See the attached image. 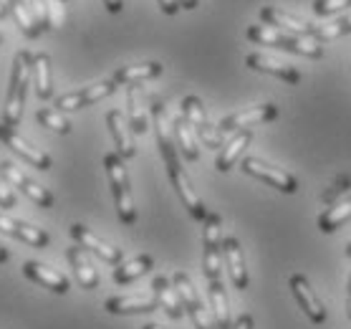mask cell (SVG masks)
I'll use <instances>...</instances> for the list:
<instances>
[{
  "label": "cell",
  "instance_id": "6da1fadb",
  "mask_svg": "<svg viewBox=\"0 0 351 329\" xmlns=\"http://www.w3.org/2000/svg\"><path fill=\"white\" fill-rule=\"evenodd\" d=\"M152 120H154V129H157V142H160L162 160H165V165H167L169 180H172V185H175L180 201H182V205L187 208V213H190L195 220L205 223V218H208L210 210L205 208V203L199 201V195L195 193L190 177H187V172H184L180 160H177V150H175V142H172V135H169V122H167V109H165V104L154 102Z\"/></svg>",
  "mask_w": 351,
  "mask_h": 329
},
{
  "label": "cell",
  "instance_id": "7a4b0ae2",
  "mask_svg": "<svg viewBox=\"0 0 351 329\" xmlns=\"http://www.w3.org/2000/svg\"><path fill=\"white\" fill-rule=\"evenodd\" d=\"M247 41H253L256 46H273L280 51H291L298 56L306 58H324L326 49L324 43H319L316 38H304V36H293L273 25H247Z\"/></svg>",
  "mask_w": 351,
  "mask_h": 329
},
{
  "label": "cell",
  "instance_id": "3957f363",
  "mask_svg": "<svg viewBox=\"0 0 351 329\" xmlns=\"http://www.w3.org/2000/svg\"><path fill=\"white\" fill-rule=\"evenodd\" d=\"M33 79V56L28 51H18L13 58V73H10V87L8 97H5V106H3V122L5 127H16L21 117H23L25 106V91Z\"/></svg>",
  "mask_w": 351,
  "mask_h": 329
},
{
  "label": "cell",
  "instance_id": "277c9868",
  "mask_svg": "<svg viewBox=\"0 0 351 329\" xmlns=\"http://www.w3.org/2000/svg\"><path fill=\"white\" fill-rule=\"evenodd\" d=\"M104 168H106V177H109V185H112L114 205H117L119 220L124 225L136 223V208H134V198H132V188H129V175H127V168H124V160L117 152H109L104 155Z\"/></svg>",
  "mask_w": 351,
  "mask_h": 329
},
{
  "label": "cell",
  "instance_id": "5b68a950",
  "mask_svg": "<svg viewBox=\"0 0 351 329\" xmlns=\"http://www.w3.org/2000/svg\"><path fill=\"white\" fill-rule=\"evenodd\" d=\"M202 246H205V258H202V271L205 279L220 281L223 271V220L217 213H208L202 223Z\"/></svg>",
  "mask_w": 351,
  "mask_h": 329
},
{
  "label": "cell",
  "instance_id": "8992f818",
  "mask_svg": "<svg viewBox=\"0 0 351 329\" xmlns=\"http://www.w3.org/2000/svg\"><path fill=\"white\" fill-rule=\"evenodd\" d=\"M172 284H175L177 294H180V299H182L184 312L190 314L195 329H217L213 309H208L205 302L199 299V294H197V289H195V284L190 281V276H187L184 271H177L175 276H172Z\"/></svg>",
  "mask_w": 351,
  "mask_h": 329
},
{
  "label": "cell",
  "instance_id": "52a82bcc",
  "mask_svg": "<svg viewBox=\"0 0 351 329\" xmlns=\"http://www.w3.org/2000/svg\"><path fill=\"white\" fill-rule=\"evenodd\" d=\"M240 170H243L245 175L261 180V183H268L271 188H276V190H280V193H286V195H293L295 190H298V180H295L291 172H286V170H280V168H273V165H268V162L261 160V157H243Z\"/></svg>",
  "mask_w": 351,
  "mask_h": 329
},
{
  "label": "cell",
  "instance_id": "ba28073f",
  "mask_svg": "<svg viewBox=\"0 0 351 329\" xmlns=\"http://www.w3.org/2000/svg\"><path fill=\"white\" fill-rule=\"evenodd\" d=\"M182 114H184V120L190 122V127L195 129V135L202 139V145L213 147V150L223 147L220 132H215V129H213V124H210L202 99H199V97H184L182 99Z\"/></svg>",
  "mask_w": 351,
  "mask_h": 329
},
{
  "label": "cell",
  "instance_id": "9c48e42d",
  "mask_svg": "<svg viewBox=\"0 0 351 329\" xmlns=\"http://www.w3.org/2000/svg\"><path fill=\"white\" fill-rule=\"evenodd\" d=\"M276 117H278V106L276 104H258L225 117L217 129H220V135H235L240 129H250L258 127V124H265V122H273Z\"/></svg>",
  "mask_w": 351,
  "mask_h": 329
},
{
  "label": "cell",
  "instance_id": "30bf717a",
  "mask_svg": "<svg viewBox=\"0 0 351 329\" xmlns=\"http://www.w3.org/2000/svg\"><path fill=\"white\" fill-rule=\"evenodd\" d=\"M117 91V81H99L94 87L79 89V91H71V94H64V97L56 99V109L58 112H79L84 106H91L101 99L112 97Z\"/></svg>",
  "mask_w": 351,
  "mask_h": 329
},
{
  "label": "cell",
  "instance_id": "8fae6325",
  "mask_svg": "<svg viewBox=\"0 0 351 329\" xmlns=\"http://www.w3.org/2000/svg\"><path fill=\"white\" fill-rule=\"evenodd\" d=\"M0 172L8 180L10 188H18V190H21L25 198H31L36 205H40V208H51V205H53V195L48 193L46 188H40L38 183H33L31 177L25 175L21 168H16L13 162H8V160L0 162Z\"/></svg>",
  "mask_w": 351,
  "mask_h": 329
},
{
  "label": "cell",
  "instance_id": "7c38bea8",
  "mask_svg": "<svg viewBox=\"0 0 351 329\" xmlns=\"http://www.w3.org/2000/svg\"><path fill=\"white\" fill-rule=\"evenodd\" d=\"M0 142L5 147H10L16 155H21L31 168L36 170H51V157H48L40 147H33L28 139L18 135L16 127H5V124H0Z\"/></svg>",
  "mask_w": 351,
  "mask_h": 329
},
{
  "label": "cell",
  "instance_id": "4fadbf2b",
  "mask_svg": "<svg viewBox=\"0 0 351 329\" xmlns=\"http://www.w3.org/2000/svg\"><path fill=\"white\" fill-rule=\"evenodd\" d=\"M71 238L76 243H79L81 249L88 251V253H94V256H99L101 261H106V264L112 266H119L121 258H124V253H121V249H117V246H112V243L101 241L96 233H91L86 228V225L81 223H73L71 225Z\"/></svg>",
  "mask_w": 351,
  "mask_h": 329
},
{
  "label": "cell",
  "instance_id": "5bb4252c",
  "mask_svg": "<svg viewBox=\"0 0 351 329\" xmlns=\"http://www.w3.org/2000/svg\"><path fill=\"white\" fill-rule=\"evenodd\" d=\"M288 286L293 291L298 306L304 309V314L313 324H324L326 321V306L321 304V299L316 297V291L311 289V284H308V279H306L304 273H293L291 281H288Z\"/></svg>",
  "mask_w": 351,
  "mask_h": 329
},
{
  "label": "cell",
  "instance_id": "9a60e30c",
  "mask_svg": "<svg viewBox=\"0 0 351 329\" xmlns=\"http://www.w3.org/2000/svg\"><path fill=\"white\" fill-rule=\"evenodd\" d=\"M0 233L28 243V246H33V249H46L48 241H51L43 228H36V225L23 223V220H13V218L3 216V213H0Z\"/></svg>",
  "mask_w": 351,
  "mask_h": 329
},
{
  "label": "cell",
  "instance_id": "2e32d148",
  "mask_svg": "<svg viewBox=\"0 0 351 329\" xmlns=\"http://www.w3.org/2000/svg\"><path fill=\"white\" fill-rule=\"evenodd\" d=\"M23 273L25 279L36 281L40 286H46L48 291H53V294H66V291L71 289V281L66 279L64 273L56 271V269H51L46 264H38V261H25L23 264Z\"/></svg>",
  "mask_w": 351,
  "mask_h": 329
},
{
  "label": "cell",
  "instance_id": "e0dca14e",
  "mask_svg": "<svg viewBox=\"0 0 351 329\" xmlns=\"http://www.w3.org/2000/svg\"><path fill=\"white\" fill-rule=\"evenodd\" d=\"M245 66L247 69H253V71L273 73V76H278L280 81L291 84V87L301 81V71H298V69H293L291 64H283V61H278V58L265 56V54H247Z\"/></svg>",
  "mask_w": 351,
  "mask_h": 329
},
{
  "label": "cell",
  "instance_id": "ac0fdd59",
  "mask_svg": "<svg viewBox=\"0 0 351 329\" xmlns=\"http://www.w3.org/2000/svg\"><path fill=\"white\" fill-rule=\"evenodd\" d=\"M223 261L228 266V276H230L232 286L240 291L247 289V269H245V258H243V249H240L238 238H223Z\"/></svg>",
  "mask_w": 351,
  "mask_h": 329
},
{
  "label": "cell",
  "instance_id": "d6986e66",
  "mask_svg": "<svg viewBox=\"0 0 351 329\" xmlns=\"http://www.w3.org/2000/svg\"><path fill=\"white\" fill-rule=\"evenodd\" d=\"M106 127L112 132L114 137V145H117V155H119L121 160H129V157H134L136 155V147H134V139H132V124L119 109H112V112L106 114Z\"/></svg>",
  "mask_w": 351,
  "mask_h": 329
},
{
  "label": "cell",
  "instance_id": "ffe728a7",
  "mask_svg": "<svg viewBox=\"0 0 351 329\" xmlns=\"http://www.w3.org/2000/svg\"><path fill=\"white\" fill-rule=\"evenodd\" d=\"M261 21H263L265 25H273V28H280V31H286V33H293V36L313 38V36H311L313 23H306V21H301V18L288 16L286 10L273 8V5H265V8H261Z\"/></svg>",
  "mask_w": 351,
  "mask_h": 329
},
{
  "label": "cell",
  "instance_id": "44dd1931",
  "mask_svg": "<svg viewBox=\"0 0 351 329\" xmlns=\"http://www.w3.org/2000/svg\"><path fill=\"white\" fill-rule=\"evenodd\" d=\"M104 309L109 314H147L160 309V302L157 297H147V294H139V297H114L106 299Z\"/></svg>",
  "mask_w": 351,
  "mask_h": 329
},
{
  "label": "cell",
  "instance_id": "7402d4cb",
  "mask_svg": "<svg viewBox=\"0 0 351 329\" xmlns=\"http://www.w3.org/2000/svg\"><path fill=\"white\" fill-rule=\"evenodd\" d=\"M66 256H69V264H71L73 273H76V279H79L81 289H96L99 286V273H96L94 264L88 261L86 251L81 249V246H73V249L66 251Z\"/></svg>",
  "mask_w": 351,
  "mask_h": 329
},
{
  "label": "cell",
  "instance_id": "603a6c76",
  "mask_svg": "<svg viewBox=\"0 0 351 329\" xmlns=\"http://www.w3.org/2000/svg\"><path fill=\"white\" fill-rule=\"evenodd\" d=\"M152 291H154V297H157V302H160V306L172 317V319H182V314H184L182 299L177 294L175 284H169L167 276H157L152 284Z\"/></svg>",
  "mask_w": 351,
  "mask_h": 329
},
{
  "label": "cell",
  "instance_id": "cb8c5ba5",
  "mask_svg": "<svg viewBox=\"0 0 351 329\" xmlns=\"http://www.w3.org/2000/svg\"><path fill=\"white\" fill-rule=\"evenodd\" d=\"M250 139H253V132H250V129H240V132H235V135L228 139V145L223 147V152L217 155L215 168L220 170V172H228V170L240 160V155L245 152V147L250 145Z\"/></svg>",
  "mask_w": 351,
  "mask_h": 329
},
{
  "label": "cell",
  "instance_id": "d4e9b609",
  "mask_svg": "<svg viewBox=\"0 0 351 329\" xmlns=\"http://www.w3.org/2000/svg\"><path fill=\"white\" fill-rule=\"evenodd\" d=\"M165 66L157 64V61H149V64H139V66H121L114 71V81L117 84H124V87H136L142 81L157 79L162 73Z\"/></svg>",
  "mask_w": 351,
  "mask_h": 329
},
{
  "label": "cell",
  "instance_id": "484cf974",
  "mask_svg": "<svg viewBox=\"0 0 351 329\" xmlns=\"http://www.w3.org/2000/svg\"><path fill=\"white\" fill-rule=\"evenodd\" d=\"M351 220V195H346L343 201L328 205V210H324L319 218V228L321 233H334L339 231L343 223Z\"/></svg>",
  "mask_w": 351,
  "mask_h": 329
},
{
  "label": "cell",
  "instance_id": "4316f807",
  "mask_svg": "<svg viewBox=\"0 0 351 329\" xmlns=\"http://www.w3.org/2000/svg\"><path fill=\"white\" fill-rule=\"evenodd\" d=\"M210 309L217 321V329H232L230 324V304H228V294L223 289V281H210Z\"/></svg>",
  "mask_w": 351,
  "mask_h": 329
},
{
  "label": "cell",
  "instance_id": "83f0119b",
  "mask_svg": "<svg viewBox=\"0 0 351 329\" xmlns=\"http://www.w3.org/2000/svg\"><path fill=\"white\" fill-rule=\"evenodd\" d=\"M8 13L16 18L18 28H21V31L28 36V38H38L40 33H43V28L38 25L36 16H33L31 3H25V0H10V3H8Z\"/></svg>",
  "mask_w": 351,
  "mask_h": 329
},
{
  "label": "cell",
  "instance_id": "f1b7e54d",
  "mask_svg": "<svg viewBox=\"0 0 351 329\" xmlns=\"http://www.w3.org/2000/svg\"><path fill=\"white\" fill-rule=\"evenodd\" d=\"M33 87L38 99L53 97V79H51V58L46 54L33 56Z\"/></svg>",
  "mask_w": 351,
  "mask_h": 329
},
{
  "label": "cell",
  "instance_id": "f546056e",
  "mask_svg": "<svg viewBox=\"0 0 351 329\" xmlns=\"http://www.w3.org/2000/svg\"><path fill=\"white\" fill-rule=\"evenodd\" d=\"M152 266H154V258L149 256V253L134 256L132 261H127V264H119L117 269H114V281H117V284H132L134 279L144 276V273L149 271Z\"/></svg>",
  "mask_w": 351,
  "mask_h": 329
},
{
  "label": "cell",
  "instance_id": "4dcf8cb0",
  "mask_svg": "<svg viewBox=\"0 0 351 329\" xmlns=\"http://www.w3.org/2000/svg\"><path fill=\"white\" fill-rule=\"evenodd\" d=\"M175 135H177V142H180V150H182V157L184 160H199V147H197V139H195V129L190 127V122L184 120V114H180L175 120Z\"/></svg>",
  "mask_w": 351,
  "mask_h": 329
},
{
  "label": "cell",
  "instance_id": "1f68e13d",
  "mask_svg": "<svg viewBox=\"0 0 351 329\" xmlns=\"http://www.w3.org/2000/svg\"><path fill=\"white\" fill-rule=\"evenodd\" d=\"M127 112H129V124H132V132L134 135H144L147 132V114H144L142 99H139V89L127 87Z\"/></svg>",
  "mask_w": 351,
  "mask_h": 329
},
{
  "label": "cell",
  "instance_id": "d6a6232c",
  "mask_svg": "<svg viewBox=\"0 0 351 329\" xmlns=\"http://www.w3.org/2000/svg\"><path fill=\"white\" fill-rule=\"evenodd\" d=\"M346 33H351V13L349 16L339 18V21H331V23H326V25H313L311 36L319 41V43H324V41L341 38V36H346Z\"/></svg>",
  "mask_w": 351,
  "mask_h": 329
},
{
  "label": "cell",
  "instance_id": "836d02e7",
  "mask_svg": "<svg viewBox=\"0 0 351 329\" xmlns=\"http://www.w3.org/2000/svg\"><path fill=\"white\" fill-rule=\"evenodd\" d=\"M36 120H38L43 127L58 132V135H69V132H71V124H69V120L64 117V112L51 109V106H43V109H38V112H36Z\"/></svg>",
  "mask_w": 351,
  "mask_h": 329
},
{
  "label": "cell",
  "instance_id": "e575fe53",
  "mask_svg": "<svg viewBox=\"0 0 351 329\" xmlns=\"http://www.w3.org/2000/svg\"><path fill=\"white\" fill-rule=\"evenodd\" d=\"M351 0H313V13L316 16H334L339 10L349 8Z\"/></svg>",
  "mask_w": 351,
  "mask_h": 329
},
{
  "label": "cell",
  "instance_id": "d590c367",
  "mask_svg": "<svg viewBox=\"0 0 351 329\" xmlns=\"http://www.w3.org/2000/svg\"><path fill=\"white\" fill-rule=\"evenodd\" d=\"M61 25H64V3L48 0V28H61Z\"/></svg>",
  "mask_w": 351,
  "mask_h": 329
},
{
  "label": "cell",
  "instance_id": "8d00e7d4",
  "mask_svg": "<svg viewBox=\"0 0 351 329\" xmlns=\"http://www.w3.org/2000/svg\"><path fill=\"white\" fill-rule=\"evenodd\" d=\"M13 205H16V193L10 190L8 180L0 172V208H13Z\"/></svg>",
  "mask_w": 351,
  "mask_h": 329
},
{
  "label": "cell",
  "instance_id": "74e56055",
  "mask_svg": "<svg viewBox=\"0 0 351 329\" xmlns=\"http://www.w3.org/2000/svg\"><path fill=\"white\" fill-rule=\"evenodd\" d=\"M346 188H351V177H341V180H339V183L334 185V190H328V193L324 195V203H334V201H336V195L343 193Z\"/></svg>",
  "mask_w": 351,
  "mask_h": 329
},
{
  "label": "cell",
  "instance_id": "f35d334b",
  "mask_svg": "<svg viewBox=\"0 0 351 329\" xmlns=\"http://www.w3.org/2000/svg\"><path fill=\"white\" fill-rule=\"evenodd\" d=\"M157 3H160L162 13H167V16H175L177 10L182 8V5H180V0H157Z\"/></svg>",
  "mask_w": 351,
  "mask_h": 329
},
{
  "label": "cell",
  "instance_id": "ab89813d",
  "mask_svg": "<svg viewBox=\"0 0 351 329\" xmlns=\"http://www.w3.org/2000/svg\"><path fill=\"white\" fill-rule=\"evenodd\" d=\"M232 329H253V317L250 314H240L238 321L232 324Z\"/></svg>",
  "mask_w": 351,
  "mask_h": 329
},
{
  "label": "cell",
  "instance_id": "60d3db41",
  "mask_svg": "<svg viewBox=\"0 0 351 329\" xmlns=\"http://www.w3.org/2000/svg\"><path fill=\"white\" fill-rule=\"evenodd\" d=\"M104 5L109 13H121V8H124V0H104Z\"/></svg>",
  "mask_w": 351,
  "mask_h": 329
},
{
  "label": "cell",
  "instance_id": "b9f144b4",
  "mask_svg": "<svg viewBox=\"0 0 351 329\" xmlns=\"http://www.w3.org/2000/svg\"><path fill=\"white\" fill-rule=\"evenodd\" d=\"M346 317L351 319V276L346 281Z\"/></svg>",
  "mask_w": 351,
  "mask_h": 329
},
{
  "label": "cell",
  "instance_id": "7bdbcfd3",
  "mask_svg": "<svg viewBox=\"0 0 351 329\" xmlns=\"http://www.w3.org/2000/svg\"><path fill=\"white\" fill-rule=\"evenodd\" d=\"M180 5H182L184 10H195L197 8V0H180Z\"/></svg>",
  "mask_w": 351,
  "mask_h": 329
},
{
  "label": "cell",
  "instance_id": "ee69618b",
  "mask_svg": "<svg viewBox=\"0 0 351 329\" xmlns=\"http://www.w3.org/2000/svg\"><path fill=\"white\" fill-rule=\"evenodd\" d=\"M5 261H8V249L0 243V264H5Z\"/></svg>",
  "mask_w": 351,
  "mask_h": 329
},
{
  "label": "cell",
  "instance_id": "f6af8a7d",
  "mask_svg": "<svg viewBox=\"0 0 351 329\" xmlns=\"http://www.w3.org/2000/svg\"><path fill=\"white\" fill-rule=\"evenodd\" d=\"M142 329H165V327H160V324H147V327H142Z\"/></svg>",
  "mask_w": 351,
  "mask_h": 329
},
{
  "label": "cell",
  "instance_id": "bcb514c9",
  "mask_svg": "<svg viewBox=\"0 0 351 329\" xmlns=\"http://www.w3.org/2000/svg\"><path fill=\"white\" fill-rule=\"evenodd\" d=\"M5 13H8V8H5V5H0V18H5Z\"/></svg>",
  "mask_w": 351,
  "mask_h": 329
},
{
  "label": "cell",
  "instance_id": "7dc6e473",
  "mask_svg": "<svg viewBox=\"0 0 351 329\" xmlns=\"http://www.w3.org/2000/svg\"><path fill=\"white\" fill-rule=\"evenodd\" d=\"M346 256H349V258H351V241H349V243H346Z\"/></svg>",
  "mask_w": 351,
  "mask_h": 329
},
{
  "label": "cell",
  "instance_id": "c3c4849f",
  "mask_svg": "<svg viewBox=\"0 0 351 329\" xmlns=\"http://www.w3.org/2000/svg\"><path fill=\"white\" fill-rule=\"evenodd\" d=\"M61 3H69V0H61Z\"/></svg>",
  "mask_w": 351,
  "mask_h": 329
},
{
  "label": "cell",
  "instance_id": "681fc988",
  "mask_svg": "<svg viewBox=\"0 0 351 329\" xmlns=\"http://www.w3.org/2000/svg\"><path fill=\"white\" fill-rule=\"evenodd\" d=\"M0 41H3V36H0Z\"/></svg>",
  "mask_w": 351,
  "mask_h": 329
}]
</instances>
